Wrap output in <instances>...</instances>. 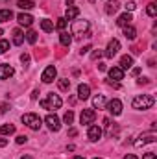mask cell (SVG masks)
<instances>
[{
    "mask_svg": "<svg viewBox=\"0 0 157 159\" xmlns=\"http://www.w3.org/2000/svg\"><path fill=\"white\" fill-rule=\"evenodd\" d=\"M124 159H137V156H133V154H128Z\"/></svg>",
    "mask_w": 157,
    "mask_h": 159,
    "instance_id": "cell-43",
    "label": "cell"
},
{
    "mask_svg": "<svg viewBox=\"0 0 157 159\" xmlns=\"http://www.w3.org/2000/svg\"><path fill=\"white\" fill-rule=\"evenodd\" d=\"M59 43H61L63 46H69V44L72 43V37H70L67 32H61V35H59Z\"/></svg>",
    "mask_w": 157,
    "mask_h": 159,
    "instance_id": "cell-26",
    "label": "cell"
},
{
    "mask_svg": "<svg viewBox=\"0 0 157 159\" xmlns=\"http://www.w3.org/2000/svg\"><path fill=\"white\" fill-rule=\"evenodd\" d=\"M154 141H155V135H154V133H146V135H141V137L135 141V146L141 148V146H144V144H148V143H154Z\"/></svg>",
    "mask_w": 157,
    "mask_h": 159,
    "instance_id": "cell-11",
    "label": "cell"
},
{
    "mask_svg": "<svg viewBox=\"0 0 157 159\" xmlns=\"http://www.w3.org/2000/svg\"><path fill=\"white\" fill-rule=\"evenodd\" d=\"M41 28H43V32L50 34V32L54 30V22H52V20H48V19H44V20H41Z\"/></svg>",
    "mask_w": 157,
    "mask_h": 159,
    "instance_id": "cell-24",
    "label": "cell"
},
{
    "mask_svg": "<svg viewBox=\"0 0 157 159\" xmlns=\"http://www.w3.org/2000/svg\"><path fill=\"white\" fill-rule=\"evenodd\" d=\"M109 78L115 80V81L124 80V70H122L120 67H113V69H109Z\"/></svg>",
    "mask_w": 157,
    "mask_h": 159,
    "instance_id": "cell-15",
    "label": "cell"
},
{
    "mask_svg": "<svg viewBox=\"0 0 157 159\" xmlns=\"http://www.w3.org/2000/svg\"><path fill=\"white\" fill-rule=\"evenodd\" d=\"M100 56H102V52H100V50H98V52H92V56H91V57H92V59H98V57H100Z\"/></svg>",
    "mask_w": 157,
    "mask_h": 159,
    "instance_id": "cell-39",
    "label": "cell"
},
{
    "mask_svg": "<svg viewBox=\"0 0 157 159\" xmlns=\"http://www.w3.org/2000/svg\"><path fill=\"white\" fill-rule=\"evenodd\" d=\"M87 137L92 141V143H96L100 137H102V129H100V126H89V131H87Z\"/></svg>",
    "mask_w": 157,
    "mask_h": 159,
    "instance_id": "cell-9",
    "label": "cell"
},
{
    "mask_svg": "<svg viewBox=\"0 0 157 159\" xmlns=\"http://www.w3.org/2000/svg\"><path fill=\"white\" fill-rule=\"evenodd\" d=\"M56 76H57V70H56V67H54V65H50V67H46V69H44V72H43L41 80H43L44 83H52V81L56 80Z\"/></svg>",
    "mask_w": 157,
    "mask_h": 159,
    "instance_id": "cell-4",
    "label": "cell"
},
{
    "mask_svg": "<svg viewBox=\"0 0 157 159\" xmlns=\"http://www.w3.org/2000/svg\"><path fill=\"white\" fill-rule=\"evenodd\" d=\"M146 11H148V15H150V17H155V15H157L155 4H154V2H150V4H148V7H146Z\"/></svg>",
    "mask_w": 157,
    "mask_h": 159,
    "instance_id": "cell-30",
    "label": "cell"
},
{
    "mask_svg": "<svg viewBox=\"0 0 157 159\" xmlns=\"http://www.w3.org/2000/svg\"><path fill=\"white\" fill-rule=\"evenodd\" d=\"M61 106H63V100L57 94H54V93L48 94L44 100H41V107L43 109H59Z\"/></svg>",
    "mask_w": 157,
    "mask_h": 159,
    "instance_id": "cell-2",
    "label": "cell"
},
{
    "mask_svg": "<svg viewBox=\"0 0 157 159\" xmlns=\"http://www.w3.org/2000/svg\"><path fill=\"white\" fill-rule=\"evenodd\" d=\"M2 34H4V32H2V28H0V35H2Z\"/></svg>",
    "mask_w": 157,
    "mask_h": 159,
    "instance_id": "cell-46",
    "label": "cell"
},
{
    "mask_svg": "<svg viewBox=\"0 0 157 159\" xmlns=\"http://www.w3.org/2000/svg\"><path fill=\"white\" fill-rule=\"evenodd\" d=\"M7 144V139H0V148H4Z\"/></svg>",
    "mask_w": 157,
    "mask_h": 159,
    "instance_id": "cell-42",
    "label": "cell"
},
{
    "mask_svg": "<svg viewBox=\"0 0 157 159\" xmlns=\"http://www.w3.org/2000/svg\"><path fill=\"white\" fill-rule=\"evenodd\" d=\"M89 30V22L87 20H76L74 24H72V34H85Z\"/></svg>",
    "mask_w": 157,
    "mask_h": 159,
    "instance_id": "cell-10",
    "label": "cell"
},
{
    "mask_svg": "<svg viewBox=\"0 0 157 159\" xmlns=\"http://www.w3.org/2000/svg\"><path fill=\"white\" fill-rule=\"evenodd\" d=\"M78 96L81 100H87V98L91 96V87H89L87 83H79L78 85Z\"/></svg>",
    "mask_w": 157,
    "mask_h": 159,
    "instance_id": "cell-14",
    "label": "cell"
},
{
    "mask_svg": "<svg viewBox=\"0 0 157 159\" xmlns=\"http://www.w3.org/2000/svg\"><path fill=\"white\" fill-rule=\"evenodd\" d=\"M44 122H46V126L52 129V131H59V128H61V122H59V119H57V115H46V119H44Z\"/></svg>",
    "mask_w": 157,
    "mask_h": 159,
    "instance_id": "cell-5",
    "label": "cell"
},
{
    "mask_svg": "<svg viewBox=\"0 0 157 159\" xmlns=\"http://www.w3.org/2000/svg\"><path fill=\"white\" fill-rule=\"evenodd\" d=\"M89 50H91V46H83V48H81V50H79V54H81V56H83V54H87V52H89Z\"/></svg>",
    "mask_w": 157,
    "mask_h": 159,
    "instance_id": "cell-38",
    "label": "cell"
},
{
    "mask_svg": "<svg viewBox=\"0 0 157 159\" xmlns=\"http://www.w3.org/2000/svg\"><path fill=\"white\" fill-rule=\"evenodd\" d=\"M92 104H94V107H104V104H105V96L104 94H98V96H94L92 98Z\"/></svg>",
    "mask_w": 157,
    "mask_h": 159,
    "instance_id": "cell-25",
    "label": "cell"
},
{
    "mask_svg": "<svg viewBox=\"0 0 157 159\" xmlns=\"http://www.w3.org/2000/svg\"><path fill=\"white\" fill-rule=\"evenodd\" d=\"M6 109H7V106H6V104H2V106H0V115H2V113H6Z\"/></svg>",
    "mask_w": 157,
    "mask_h": 159,
    "instance_id": "cell-41",
    "label": "cell"
},
{
    "mask_svg": "<svg viewBox=\"0 0 157 159\" xmlns=\"http://www.w3.org/2000/svg\"><path fill=\"white\" fill-rule=\"evenodd\" d=\"M135 7H137V4H135V2H128V6H126V9H128V11H133Z\"/></svg>",
    "mask_w": 157,
    "mask_h": 159,
    "instance_id": "cell-36",
    "label": "cell"
},
{
    "mask_svg": "<svg viewBox=\"0 0 157 159\" xmlns=\"http://www.w3.org/2000/svg\"><path fill=\"white\" fill-rule=\"evenodd\" d=\"M57 85H59V89H61V91H65V93H67V91L70 89V81H69L67 78L59 80V83H57Z\"/></svg>",
    "mask_w": 157,
    "mask_h": 159,
    "instance_id": "cell-28",
    "label": "cell"
},
{
    "mask_svg": "<svg viewBox=\"0 0 157 159\" xmlns=\"http://www.w3.org/2000/svg\"><path fill=\"white\" fill-rule=\"evenodd\" d=\"M124 35H126V39H129V41H133L135 37H137V30L129 24V26H124Z\"/></svg>",
    "mask_w": 157,
    "mask_h": 159,
    "instance_id": "cell-20",
    "label": "cell"
},
{
    "mask_svg": "<svg viewBox=\"0 0 157 159\" xmlns=\"http://www.w3.org/2000/svg\"><path fill=\"white\" fill-rule=\"evenodd\" d=\"M26 39H28V43H32V44H34V43L37 41V34H35L34 30H30V32L26 34Z\"/></svg>",
    "mask_w": 157,
    "mask_h": 159,
    "instance_id": "cell-32",
    "label": "cell"
},
{
    "mask_svg": "<svg viewBox=\"0 0 157 159\" xmlns=\"http://www.w3.org/2000/svg\"><path fill=\"white\" fill-rule=\"evenodd\" d=\"M26 141H28V137H26V135H19V137H17V144H24Z\"/></svg>",
    "mask_w": 157,
    "mask_h": 159,
    "instance_id": "cell-35",
    "label": "cell"
},
{
    "mask_svg": "<svg viewBox=\"0 0 157 159\" xmlns=\"http://www.w3.org/2000/svg\"><path fill=\"white\" fill-rule=\"evenodd\" d=\"M142 159H157V157H155V154H144Z\"/></svg>",
    "mask_w": 157,
    "mask_h": 159,
    "instance_id": "cell-40",
    "label": "cell"
},
{
    "mask_svg": "<svg viewBox=\"0 0 157 159\" xmlns=\"http://www.w3.org/2000/svg\"><path fill=\"white\" fill-rule=\"evenodd\" d=\"M74 159H85V157H81V156H76V157H74Z\"/></svg>",
    "mask_w": 157,
    "mask_h": 159,
    "instance_id": "cell-45",
    "label": "cell"
},
{
    "mask_svg": "<svg viewBox=\"0 0 157 159\" xmlns=\"http://www.w3.org/2000/svg\"><path fill=\"white\" fill-rule=\"evenodd\" d=\"M154 104H155V98H154L152 94H141V96H135L133 102H131L133 109H150Z\"/></svg>",
    "mask_w": 157,
    "mask_h": 159,
    "instance_id": "cell-1",
    "label": "cell"
},
{
    "mask_svg": "<svg viewBox=\"0 0 157 159\" xmlns=\"http://www.w3.org/2000/svg\"><path fill=\"white\" fill-rule=\"evenodd\" d=\"M22 122H24L30 129H35V131H37L41 128V122H43V120H41V117L35 115V113H26V115H22Z\"/></svg>",
    "mask_w": 157,
    "mask_h": 159,
    "instance_id": "cell-3",
    "label": "cell"
},
{
    "mask_svg": "<svg viewBox=\"0 0 157 159\" xmlns=\"http://www.w3.org/2000/svg\"><path fill=\"white\" fill-rule=\"evenodd\" d=\"M20 159H34V157H30V156H22Z\"/></svg>",
    "mask_w": 157,
    "mask_h": 159,
    "instance_id": "cell-44",
    "label": "cell"
},
{
    "mask_svg": "<svg viewBox=\"0 0 157 159\" xmlns=\"http://www.w3.org/2000/svg\"><path fill=\"white\" fill-rule=\"evenodd\" d=\"M20 61H22L24 65H28V63H30V54H22V56H20Z\"/></svg>",
    "mask_w": 157,
    "mask_h": 159,
    "instance_id": "cell-34",
    "label": "cell"
},
{
    "mask_svg": "<svg viewBox=\"0 0 157 159\" xmlns=\"http://www.w3.org/2000/svg\"><path fill=\"white\" fill-rule=\"evenodd\" d=\"M118 50H120V41H118V39L109 41V44H107V50H105V56H107V57H113V56H117Z\"/></svg>",
    "mask_w": 157,
    "mask_h": 159,
    "instance_id": "cell-8",
    "label": "cell"
},
{
    "mask_svg": "<svg viewBox=\"0 0 157 159\" xmlns=\"http://www.w3.org/2000/svg\"><path fill=\"white\" fill-rule=\"evenodd\" d=\"M107 109H109V113H113L115 117H118V115L122 113V102H120L118 98L109 100V102H107Z\"/></svg>",
    "mask_w": 157,
    "mask_h": 159,
    "instance_id": "cell-6",
    "label": "cell"
},
{
    "mask_svg": "<svg viewBox=\"0 0 157 159\" xmlns=\"http://www.w3.org/2000/svg\"><path fill=\"white\" fill-rule=\"evenodd\" d=\"M78 15H79V9H78V7L69 6V7H67V13H65V19H67V20H74Z\"/></svg>",
    "mask_w": 157,
    "mask_h": 159,
    "instance_id": "cell-17",
    "label": "cell"
},
{
    "mask_svg": "<svg viewBox=\"0 0 157 159\" xmlns=\"http://www.w3.org/2000/svg\"><path fill=\"white\" fill-rule=\"evenodd\" d=\"M11 133H15V126H13V124H4V126H0V135H11Z\"/></svg>",
    "mask_w": 157,
    "mask_h": 159,
    "instance_id": "cell-23",
    "label": "cell"
},
{
    "mask_svg": "<svg viewBox=\"0 0 157 159\" xmlns=\"http://www.w3.org/2000/svg\"><path fill=\"white\" fill-rule=\"evenodd\" d=\"M63 120H65L67 124H72V120H74V113H72V111H67L65 117H63Z\"/></svg>",
    "mask_w": 157,
    "mask_h": 159,
    "instance_id": "cell-33",
    "label": "cell"
},
{
    "mask_svg": "<svg viewBox=\"0 0 157 159\" xmlns=\"http://www.w3.org/2000/svg\"><path fill=\"white\" fill-rule=\"evenodd\" d=\"M9 50V43L6 39H0V54H6Z\"/></svg>",
    "mask_w": 157,
    "mask_h": 159,
    "instance_id": "cell-31",
    "label": "cell"
},
{
    "mask_svg": "<svg viewBox=\"0 0 157 159\" xmlns=\"http://www.w3.org/2000/svg\"><path fill=\"white\" fill-rule=\"evenodd\" d=\"M96 119V113H94V109H83L81 111V115H79V120H81V124H92Z\"/></svg>",
    "mask_w": 157,
    "mask_h": 159,
    "instance_id": "cell-7",
    "label": "cell"
},
{
    "mask_svg": "<svg viewBox=\"0 0 157 159\" xmlns=\"http://www.w3.org/2000/svg\"><path fill=\"white\" fill-rule=\"evenodd\" d=\"M131 65H133V57L131 56H122L120 57V69L124 70V69H131Z\"/></svg>",
    "mask_w": 157,
    "mask_h": 159,
    "instance_id": "cell-19",
    "label": "cell"
},
{
    "mask_svg": "<svg viewBox=\"0 0 157 159\" xmlns=\"http://www.w3.org/2000/svg\"><path fill=\"white\" fill-rule=\"evenodd\" d=\"M13 19V11L11 9H0V22H7Z\"/></svg>",
    "mask_w": 157,
    "mask_h": 159,
    "instance_id": "cell-22",
    "label": "cell"
},
{
    "mask_svg": "<svg viewBox=\"0 0 157 159\" xmlns=\"http://www.w3.org/2000/svg\"><path fill=\"white\" fill-rule=\"evenodd\" d=\"M56 28L63 32V30L67 28V19H65V17H61V19H57V22H56Z\"/></svg>",
    "mask_w": 157,
    "mask_h": 159,
    "instance_id": "cell-29",
    "label": "cell"
},
{
    "mask_svg": "<svg viewBox=\"0 0 157 159\" xmlns=\"http://www.w3.org/2000/svg\"><path fill=\"white\" fill-rule=\"evenodd\" d=\"M94 159H102V157H94Z\"/></svg>",
    "mask_w": 157,
    "mask_h": 159,
    "instance_id": "cell-47",
    "label": "cell"
},
{
    "mask_svg": "<svg viewBox=\"0 0 157 159\" xmlns=\"http://www.w3.org/2000/svg\"><path fill=\"white\" fill-rule=\"evenodd\" d=\"M13 74H15V70L11 65H6V63L0 65V80H9Z\"/></svg>",
    "mask_w": 157,
    "mask_h": 159,
    "instance_id": "cell-12",
    "label": "cell"
},
{
    "mask_svg": "<svg viewBox=\"0 0 157 159\" xmlns=\"http://www.w3.org/2000/svg\"><path fill=\"white\" fill-rule=\"evenodd\" d=\"M69 135H70V137H76V135H78V129L70 128V129H69Z\"/></svg>",
    "mask_w": 157,
    "mask_h": 159,
    "instance_id": "cell-37",
    "label": "cell"
},
{
    "mask_svg": "<svg viewBox=\"0 0 157 159\" xmlns=\"http://www.w3.org/2000/svg\"><path fill=\"white\" fill-rule=\"evenodd\" d=\"M118 7H120V4H118L117 0H113V2H107L105 4V13L107 15H113V13H117Z\"/></svg>",
    "mask_w": 157,
    "mask_h": 159,
    "instance_id": "cell-18",
    "label": "cell"
},
{
    "mask_svg": "<svg viewBox=\"0 0 157 159\" xmlns=\"http://www.w3.org/2000/svg\"><path fill=\"white\" fill-rule=\"evenodd\" d=\"M22 43H24V34H22L20 30H13V44L20 46Z\"/></svg>",
    "mask_w": 157,
    "mask_h": 159,
    "instance_id": "cell-21",
    "label": "cell"
},
{
    "mask_svg": "<svg viewBox=\"0 0 157 159\" xmlns=\"http://www.w3.org/2000/svg\"><path fill=\"white\" fill-rule=\"evenodd\" d=\"M131 20H133V19H131V13H124V15H120V17H118L117 24L124 28V26H129V24H131Z\"/></svg>",
    "mask_w": 157,
    "mask_h": 159,
    "instance_id": "cell-16",
    "label": "cell"
},
{
    "mask_svg": "<svg viewBox=\"0 0 157 159\" xmlns=\"http://www.w3.org/2000/svg\"><path fill=\"white\" fill-rule=\"evenodd\" d=\"M17 20H19L20 26H26V28L34 24V17L28 15V13H20V15H17Z\"/></svg>",
    "mask_w": 157,
    "mask_h": 159,
    "instance_id": "cell-13",
    "label": "cell"
},
{
    "mask_svg": "<svg viewBox=\"0 0 157 159\" xmlns=\"http://www.w3.org/2000/svg\"><path fill=\"white\" fill-rule=\"evenodd\" d=\"M17 6H19L20 9H32L35 4H34L32 0H19V2H17Z\"/></svg>",
    "mask_w": 157,
    "mask_h": 159,
    "instance_id": "cell-27",
    "label": "cell"
}]
</instances>
